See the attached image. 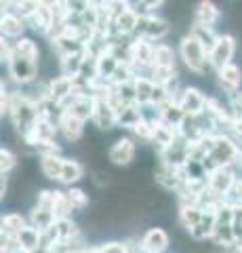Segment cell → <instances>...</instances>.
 <instances>
[{
    "label": "cell",
    "instance_id": "obj_1",
    "mask_svg": "<svg viewBox=\"0 0 242 253\" xmlns=\"http://www.w3.org/2000/svg\"><path fill=\"white\" fill-rule=\"evenodd\" d=\"M11 118L21 139H26L32 133L34 125L38 123V104L23 97V93H11Z\"/></svg>",
    "mask_w": 242,
    "mask_h": 253
},
{
    "label": "cell",
    "instance_id": "obj_2",
    "mask_svg": "<svg viewBox=\"0 0 242 253\" xmlns=\"http://www.w3.org/2000/svg\"><path fill=\"white\" fill-rule=\"evenodd\" d=\"M179 55H181V59L187 66V70L194 72L196 76H205L208 70L213 68V66H210V61H208L207 49L190 34L181 38V44H179Z\"/></svg>",
    "mask_w": 242,
    "mask_h": 253
},
{
    "label": "cell",
    "instance_id": "obj_3",
    "mask_svg": "<svg viewBox=\"0 0 242 253\" xmlns=\"http://www.w3.org/2000/svg\"><path fill=\"white\" fill-rule=\"evenodd\" d=\"M234 184H236V175H234L232 167H219V169L210 171L208 177H207L208 192L221 203H225V199L230 196Z\"/></svg>",
    "mask_w": 242,
    "mask_h": 253
},
{
    "label": "cell",
    "instance_id": "obj_4",
    "mask_svg": "<svg viewBox=\"0 0 242 253\" xmlns=\"http://www.w3.org/2000/svg\"><path fill=\"white\" fill-rule=\"evenodd\" d=\"M9 74L17 84L28 86L36 83V78H38V61H32L28 57H21V55L13 53L9 59Z\"/></svg>",
    "mask_w": 242,
    "mask_h": 253
},
{
    "label": "cell",
    "instance_id": "obj_5",
    "mask_svg": "<svg viewBox=\"0 0 242 253\" xmlns=\"http://www.w3.org/2000/svg\"><path fill=\"white\" fill-rule=\"evenodd\" d=\"M55 221L57 219L53 215V190H40L36 199V207L32 209V226L42 232Z\"/></svg>",
    "mask_w": 242,
    "mask_h": 253
},
{
    "label": "cell",
    "instance_id": "obj_6",
    "mask_svg": "<svg viewBox=\"0 0 242 253\" xmlns=\"http://www.w3.org/2000/svg\"><path fill=\"white\" fill-rule=\"evenodd\" d=\"M234 53H236V38L230 34H221L217 44L213 46V51L208 53V61H210V66H213V70L219 72L221 68L230 66L234 59Z\"/></svg>",
    "mask_w": 242,
    "mask_h": 253
},
{
    "label": "cell",
    "instance_id": "obj_7",
    "mask_svg": "<svg viewBox=\"0 0 242 253\" xmlns=\"http://www.w3.org/2000/svg\"><path fill=\"white\" fill-rule=\"evenodd\" d=\"M207 101H208V97H205V93L200 89H196V86H185V89H181V93H179L177 104L183 110L185 116H200L207 110Z\"/></svg>",
    "mask_w": 242,
    "mask_h": 253
},
{
    "label": "cell",
    "instance_id": "obj_8",
    "mask_svg": "<svg viewBox=\"0 0 242 253\" xmlns=\"http://www.w3.org/2000/svg\"><path fill=\"white\" fill-rule=\"evenodd\" d=\"M171 26L156 17V15H152V17H139V23H137V30H135V38H143V41H160V38H165L169 34Z\"/></svg>",
    "mask_w": 242,
    "mask_h": 253
},
{
    "label": "cell",
    "instance_id": "obj_9",
    "mask_svg": "<svg viewBox=\"0 0 242 253\" xmlns=\"http://www.w3.org/2000/svg\"><path fill=\"white\" fill-rule=\"evenodd\" d=\"M135 154H137V148H135V141L131 137H120L114 141V146L110 148L107 152V158H110L112 165H118V167H127L135 161Z\"/></svg>",
    "mask_w": 242,
    "mask_h": 253
},
{
    "label": "cell",
    "instance_id": "obj_10",
    "mask_svg": "<svg viewBox=\"0 0 242 253\" xmlns=\"http://www.w3.org/2000/svg\"><path fill=\"white\" fill-rule=\"evenodd\" d=\"M154 46L150 41H143V38H133L131 42V66L133 68H150L154 63Z\"/></svg>",
    "mask_w": 242,
    "mask_h": 253
},
{
    "label": "cell",
    "instance_id": "obj_11",
    "mask_svg": "<svg viewBox=\"0 0 242 253\" xmlns=\"http://www.w3.org/2000/svg\"><path fill=\"white\" fill-rule=\"evenodd\" d=\"M93 123H95L101 131H110L118 126V110L114 108L112 101L107 99H95V114H93Z\"/></svg>",
    "mask_w": 242,
    "mask_h": 253
},
{
    "label": "cell",
    "instance_id": "obj_12",
    "mask_svg": "<svg viewBox=\"0 0 242 253\" xmlns=\"http://www.w3.org/2000/svg\"><path fill=\"white\" fill-rule=\"evenodd\" d=\"M76 91V78L69 76H55L49 83V99L55 101L57 106H61L64 101H68Z\"/></svg>",
    "mask_w": 242,
    "mask_h": 253
},
{
    "label": "cell",
    "instance_id": "obj_13",
    "mask_svg": "<svg viewBox=\"0 0 242 253\" xmlns=\"http://www.w3.org/2000/svg\"><path fill=\"white\" fill-rule=\"evenodd\" d=\"M32 28L38 34L51 36L53 28H55V13H53V2H38V9L32 15Z\"/></svg>",
    "mask_w": 242,
    "mask_h": 253
},
{
    "label": "cell",
    "instance_id": "obj_14",
    "mask_svg": "<svg viewBox=\"0 0 242 253\" xmlns=\"http://www.w3.org/2000/svg\"><path fill=\"white\" fill-rule=\"evenodd\" d=\"M169 234L167 230H162V228H150L143 239H141V249L143 253H165L169 249Z\"/></svg>",
    "mask_w": 242,
    "mask_h": 253
},
{
    "label": "cell",
    "instance_id": "obj_15",
    "mask_svg": "<svg viewBox=\"0 0 242 253\" xmlns=\"http://www.w3.org/2000/svg\"><path fill=\"white\" fill-rule=\"evenodd\" d=\"M57 129L64 133V137L68 141H78L84 133V121H80V118H78L76 114H72V112H61Z\"/></svg>",
    "mask_w": 242,
    "mask_h": 253
},
{
    "label": "cell",
    "instance_id": "obj_16",
    "mask_svg": "<svg viewBox=\"0 0 242 253\" xmlns=\"http://www.w3.org/2000/svg\"><path fill=\"white\" fill-rule=\"evenodd\" d=\"M217 78H219V84L225 93H238L240 91V84H242V70L236 66V63H230V66L221 68L217 72Z\"/></svg>",
    "mask_w": 242,
    "mask_h": 253
},
{
    "label": "cell",
    "instance_id": "obj_17",
    "mask_svg": "<svg viewBox=\"0 0 242 253\" xmlns=\"http://www.w3.org/2000/svg\"><path fill=\"white\" fill-rule=\"evenodd\" d=\"M179 137V131L175 129V126H171L167 123H156V129H154V146H158L160 152H165L167 148H171L175 144V139Z\"/></svg>",
    "mask_w": 242,
    "mask_h": 253
},
{
    "label": "cell",
    "instance_id": "obj_18",
    "mask_svg": "<svg viewBox=\"0 0 242 253\" xmlns=\"http://www.w3.org/2000/svg\"><path fill=\"white\" fill-rule=\"evenodd\" d=\"M64 165H66V158L59 154H42L40 156V171L44 173L46 179L59 181L61 173H64Z\"/></svg>",
    "mask_w": 242,
    "mask_h": 253
},
{
    "label": "cell",
    "instance_id": "obj_19",
    "mask_svg": "<svg viewBox=\"0 0 242 253\" xmlns=\"http://www.w3.org/2000/svg\"><path fill=\"white\" fill-rule=\"evenodd\" d=\"M0 30H2V36L4 38H23V30H26V23H23V19L19 17V15H15L11 11H6L2 15V19H0Z\"/></svg>",
    "mask_w": 242,
    "mask_h": 253
},
{
    "label": "cell",
    "instance_id": "obj_20",
    "mask_svg": "<svg viewBox=\"0 0 242 253\" xmlns=\"http://www.w3.org/2000/svg\"><path fill=\"white\" fill-rule=\"evenodd\" d=\"M135 86V97H137V106H150L152 104V95L156 89V83L150 76H137L133 81Z\"/></svg>",
    "mask_w": 242,
    "mask_h": 253
},
{
    "label": "cell",
    "instance_id": "obj_21",
    "mask_svg": "<svg viewBox=\"0 0 242 253\" xmlns=\"http://www.w3.org/2000/svg\"><path fill=\"white\" fill-rule=\"evenodd\" d=\"M190 36L196 38V41L207 49V53L213 51V46L217 44V41H219V34H215V30H213V28L200 26V23H196V21H194V23H192V28H190Z\"/></svg>",
    "mask_w": 242,
    "mask_h": 253
},
{
    "label": "cell",
    "instance_id": "obj_22",
    "mask_svg": "<svg viewBox=\"0 0 242 253\" xmlns=\"http://www.w3.org/2000/svg\"><path fill=\"white\" fill-rule=\"evenodd\" d=\"M202 217H205V211L194 203H183L181 209H179V224H181L185 230H192L196 224H200Z\"/></svg>",
    "mask_w": 242,
    "mask_h": 253
},
{
    "label": "cell",
    "instance_id": "obj_23",
    "mask_svg": "<svg viewBox=\"0 0 242 253\" xmlns=\"http://www.w3.org/2000/svg\"><path fill=\"white\" fill-rule=\"evenodd\" d=\"M84 59H87V51L68 55V57H61V61H59V66H61V76L78 78V76H80V72H82Z\"/></svg>",
    "mask_w": 242,
    "mask_h": 253
},
{
    "label": "cell",
    "instance_id": "obj_24",
    "mask_svg": "<svg viewBox=\"0 0 242 253\" xmlns=\"http://www.w3.org/2000/svg\"><path fill=\"white\" fill-rule=\"evenodd\" d=\"M158 110H160V121L167 123V125H171V126H175V129H179V125H181L183 118H185L183 110L179 108V104H177V99L167 101V104L160 106Z\"/></svg>",
    "mask_w": 242,
    "mask_h": 253
},
{
    "label": "cell",
    "instance_id": "obj_25",
    "mask_svg": "<svg viewBox=\"0 0 242 253\" xmlns=\"http://www.w3.org/2000/svg\"><path fill=\"white\" fill-rule=\"evenodd\" d=\"M118 66H120V61L110 53V49H107L105 53H101L97 57V74H99V78H101V81L110 83L114 72L118 70Z\"/></svg>",
    "mask_w": 242,
    "mask_h": 253
},
{
    "label": "cell",
    "instance_id": "obj_26",
    "mask_svg": "<svg viewBox=\"0 0 242 253\" xmlns=\"http://www.w3.org/2000/svg\"><path fill=\"white\" fill-rule=\"evenodd\" d=\"M66 112L76 114V116L80 118V121H84V123H87L89 118L93 121V114H95V97H93V95H84V97H78L74 104H72V108L66 110Z\"/></svg>",
    "mask_w": 242,
    "mask_h": 253
},
{
    "label": "cell",
    "instance_id": "obj_27",
    "mask_svg": "<svg viewBox=\"0 0 242 253\" xmlns=\"http://www.w3.org/2000/svg\"><path fill=\"white\" fill-rule=\"evenodd\" d=\"M143 121V114H141V106L133 104L118 110V126H124V129H135V126Z\"/></svg>",
    "mask_w": 242,
    "mask_h": 253
},
{
    "label": "cell",
    "instance_id": "obj_28",
    "mask_svg": "<svg viewBox=\"0 0 242 253\" xmlns=\"http://www.w3.org/2000/svg\"><path fill=\"white\" fill-rule=\"evenodd\" d=\"M72 203L68 199V192H61V190H53V215L55 219H68L72 215Z\"/></svg>",
    "mask_w": 242,
    "mask_h": 253
},
{
    "label": "cell",
    "instance_id": "obj_29",
    "mask_svg": "<svg viewBox=\"0 0 242 253\" xmlns=\"http://www.w3.org/2000/svg\"><path fill=\"white\" fill-rule=\"evenodd\" d=\"M17 241H19V245L26 251H30V253H38L40 251V230L38 228H34V226H26L23 230L19 232V236H17Z\"/></svg>",
    "mask_w": 242,
    "mask_h": 253
},
{
    "label": "cell",
    "instance_id": "obj_30",
    "mask_svg": "<svg viewBox=\"0 0 242 253\" xmlns=\"http://www.w3.org/2000/svg\"><path fill=\"white\" fill-rule=\"evenodd\" d=\"M217 19H219V9L213 4V2H200L198 9H196V23H200V26H208L213 28Z\"/></svg>",
    "mask_w": 242,
    "mask_h": 253
},
{
    "label": "cell",
    "instance_id": "obj_31",
    "mask_svg": "<svg viewBox=\"0 0 242 253\" xmlns=\"http://www.w3.org/2000/svg\"><path fill=\"white\" fill-rule=\"evenodd\" d=\"M26 226H28V221L21 213H6L2 217V234L6 236H19V232Z\"/></svg>",
    "mask_w": 242,
    "mask_h": 253
},
{
    "label": "cell",
    "instance_id": "obj_32",
    "mask_svg": "<svg viewBox=\"0 0 242 253\" xmlns=\"http://www.w3.org/2000/svg\"><path fill=\"white\" fill-rule=\"evenodd\" d=\"M84 173V167L78 161H74V158H66V165H64V173H61V184H66L72 188V184H76L78 179L82 177Z\"/></svg>",
    "mask_w": 242,
    "mask_h": 253
},
{
    "label": "cell",
    "instance_id": "obj_33",
    "mask_svg": "<svg viewBox=\"0 0 242 253\" xmlns=\"http://www.w3.org/2000/svg\"><path fill=\"white\" fill-rule=\"evenodd\" d=\"M152 68H175V51L167 44H156Z\"/></svg>",
    "mask_w": 242,
    "mask_h": 253
},
{
    "label": "cell",
    "instance_id": "obj_34",
    "mask_svg": "<svg viewBox=\"0 0 242 253\" xmlns=\"http://www.w3.org/2000/svg\"><path fill=\"white\" fill-rule=\"evenodd\" d=\"M213 243L221 245V247L230 249L234 243H236V236H234V228L232 224H223V221H217L215 226V232H213V239H210Z\"/></svg>",
    "mask_w": 242,
    "mask_h": 253
},
{
    "label": "cell",
    "instance_id": "obj_35",
    "mask_svg": "<svg viewBox=\"0 0 242 253\" xmlns=\"http://www.w3.org/2000/svg\"><path fill=\"white\" fill-rule=\"evenodd\" d=\"M13 53L21 55V57H28L32 61H38V57H40V49H38V44L32 41V38H19V41H15Z\"/></svg>",
    "mask_w": 242,
    "mask_h": 253
},
{
    "label": "cell",
    "instance_id": "obj_36",
    "mask_svg": "<svg viewBox=\"0 0 242 253\" xmlns=\"http://www.w3.org/2000/svg\"><path fill=\"white\" fill-rule=\"evenodd\" d=\"M135 68L131 66V63H120L118 66V70L114 72V76H112V84L114 86H122V84H131L133 81H135Z\"/></svg>",
    "mask_w": 242,
    "mask_h": 253
},
{
    "label": "cell",
    "instance_id": "obj_37",
    "mask_svg": "<svg viewBox=\"0 0 242 253\" xmlns=\"http://www.w3.org/2000/svg\"><path fill=\"white\" fill-rule=\"evenodd\" d=\"M68 199H69V203H72L74 211H82V209L89 207V194L84 192L82 188H74L72 186L68 190Z\"/></svg>",
    "mask_w": 242,
    "mask_h": 253
},
{
    "label": "cell",
    "instance_id": "obj_38",
    "mask_svg": "<svg viewBox=\"0 0 242 253\" xmlns=\"http://www.w3.org/2000/svg\"><path fill=\"white\" fill-rule=\"evenodd\" d=\"M154 129H156V123H150V121H141L135 129H133V135L139 137L141 141H154Z\"/></svg>",
    "mask_w": 242,
    "mask_h": 253
},
{
    "label": "cell",
    "instance_id": "obj_39",
    "mask_svg": "<svg viewBox=\"0 0 242 253\" xmlns=\"http://www.w3.org/2000/svg\"><path fill=\"white\" fill-rule=\"evenodd\" d=\"M15 167H17V156H15L11 150L2 148V150H0V171H2V175L11 173Z\"/></svg>",
    "mask_w": 242,
    "mask_h": 253
},
{
    "label": "cell",
    "instance_id": "obj_40",
    "mask_svg": "<svg viewBox=\"0 0 242 253\" xmlns=\"http://www.w3.org/2000/svg\"><path fill=\"white\" fill-rule=\"evenodd\" d=\"M101 249H104V253H129V245L127 243L112 241V243L101 245Z\"/></svg>",
    "mask_w": 242,
    "mask_h": 253
},
{
    "label": "cell",
    "instance_id": "obj_41",
    "mask_svg": "<svg viewBox=\"0 0 242 253\" xmlns=\"http://www.w3.org/2000/svg\"><path fill=\"white\" fill-rule=\"evenodd\" d=\"M95 184L99 186H105V184H110V175L104 171H95Z\"/></svg>",
    "mask_w": 242,
    "mask_h": 253
},
{
    "label": "cell",
    "instance_id": "obj_42",
    "mask_svg": "<svg viewBox=\"0 0 242 253\" xmlns=\"http://www.w3.org/2000/svg\"><path fill=\"white\" fill-rule=\"evenodd\" d=\"M87 253H104V249H101V245H99V247H91V249H87Z\"/></svg>",
    "mask_w": 242,
    "mask_h": 253
},
{
    "label": "cell",
    "instance_id": "obj_43",
    "mask_svg": "<svg viewBox=\"0 0 242 253\" xmlns=\"http://www.w3.org/2000/svg\"><path fill=\"white\" fill-rule=\"evenodd\" d=\"M6 253H30V251H26L23 247H17V249H13V251H6Z\"/></svg>",
    "mask_w": 242,
    "mask_h": 253
},
{
    "label": "cell",
    "instance_id": "obj_44",
    "mask_svg": "<svg viewBox=\"0 0 242 253\" xmlns=\"http://www.w3.org/2000/svg\"><path fill=\"white\" fill-rule=\"evenodd\" d=\"M240 163H242V158H240Z\"/></svg>",
    "mask_w": 242,
    "mask_h": 253
}]
</instances>
